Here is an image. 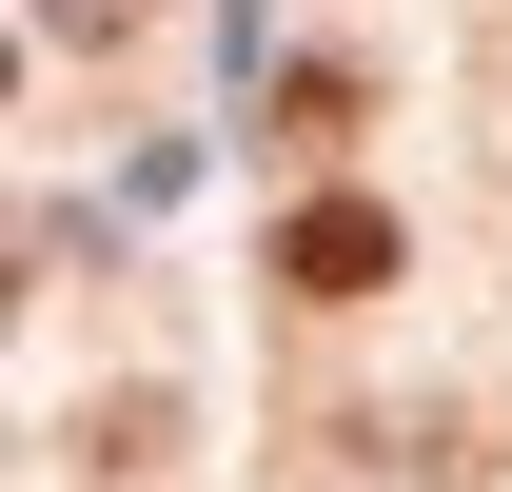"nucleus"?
I'll return each mask as SVG.
<instances>
[{"label": "nucleus", "instance_id": "nucleus-1", "mask_svg": "<svg viewBox=\"0 0 512 492\" xmlns=\"http://www.w3.org/2000/svg\"><path fill=\"white\" fill-rule=\"evenodd\" d=\"M394 217L375 197H296V217H276V296H394Z\"/></svg>", "mask_w": 512, "mask_h": 492}, {"label": "nucleus", "instance_id": "nucleus-2", "mask_svg": "<svg viewBox=\"0 0 512 492\" xmlns=\"http://www.w3.org/2000/svg\"><path fill=\"white\" fill-rule=\"evenodd\" d=\"M119 20H138V0H60V40H119Z\"/></svg>", "mask_w": 512, "mask_h": 492}, {"label": "nucleus", "instance_id": "nucleus-3", "mask_svg": "<svg viewBox=\"0 0 512 492\" xmlns=\"http://www.w3.org/2000/svg\"><path fill=\"white\" fill-rule=\"evenodd\" d=\"M0 79H20V40H0Z\"/></svg>", "mask_w": 512, "mask_h": 492}]
</instances>
